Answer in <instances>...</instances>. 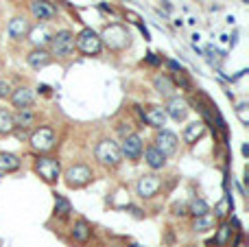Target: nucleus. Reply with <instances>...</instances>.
Returning a JSON list of instances; mask_svg holds the SVG:
<instances>
[{
  "instance_id": "nucleus-33",
  "label": "nucleus",
  "mask_w": 249,
  "mask_h": 247,
  "mask_svg": "<svg viewBox=\"0 0 249 247\" xmlns=\"http://www.w3.org/2000/svg\"><path fill=\"white\" fill-rule=\"evenodd\" d=\"M166 66H168V68H170V70H173V72H179V70H183V68H182V64H179V62H173V59H166Z\"/></svg>"
},
{
  "instance_id": "nucleus-17",
  "label": "nucleus",
  "mask_w": 249,
  "mask_h": 247,
  "mask_svg": "<svg viewBox=\"0 0 249 247\" xmlns=\"http://www.w3.org/2000/svg\"><path fill=\"white\" fill-rule=\"evenodd\" d=\"M29 66L35 68V70H39V68H46L48 64H50V55L46 53L44 49H35L33 53H29Z\"/></svg>"
},
{
  "instance_id": "nucleus-26",
  "label": "nucleus",
  "mask_w": 249,
  "mask_h": 247,
  "mask_svg": "<svg viewBox=\"0 0 249 247\" xmlns=\"http://www.w3.org/2000/svg\"><path fill=\"white\" fill-rule=\"evenodd\" d=\"M212 228H214V219L210 214L197 216L195 225H192V230H195V232H208V230H212Z\"/></svg>"
},
{
  "instance_id": "nucleus-24",
  "label": "nucleus",
  "mask_w": 249,
  "mask_h": 247,
  "mask_svg": "<svg viewBox=\"0 0 249 247\" xmlns=\"http://www.w3.org/2000/svg\"><path fill=\"white\" fill-rule=\"evenodd\" d=\"M13 116H11V112L9 110H4V107H0V133H11L13 132Z\"/></svg>"
},
{
  "instance_id": "nucleus-25",
  "label": "nucleus",
  "mask_w": 249,
  "mask_h": 247,
  "mask_svg": "<svg viewBox=\"0 0 249 247\" xmlns=\"http://www.w3.org/2000/svg\"><path fill=\"white\" fill-rule=\"evenodd\" d=\"M55 212L61 216V219L72 212V206H70V201L64 197V195H55Z\"/></svg>"
},
{
  "instance_id": "nucleus-8",
  "label": "nucleus",
  "mask_w": 249,
  "mask_h": 247,
  "mask_svg": "<svg viewBox=\"0 0 249 247\" xmlns=\"http://www.w3.org/2000/svg\"><path fill=\"white\" fill-rule=\"evenodd\" d=\"M160 186H162L160 177H155V175H142L138 180V195L142 199H151L153 195H157Z\"/></svg>"
},
{
  "instance_id": "nucleus-31",
  "label": "nucleus",
  "mask_w": 249,
  "mask_h": 247,
  "mask_svg": "<svg viewBox=\"0 0 249 247\" xmlns=\"http://www.w3.org/2000/svg\"><path fill=\"white\" fill-rule=\"evenodd\" d=\"M227 206H232V199H230V197H225V199H223V201L216 206V216H225V214H227V212H225Z\"/></svg>"
},
{
  "instance_id": "nucleus-21",
  "label": "nucleus",
  "mask_w": 249,
  "mask_h": 247,
  "mask_svg": "<svg viewBox=\"0 0 249 247\" xmlns=\"http://www.w3.org/2000/svg\"><path fill=\"white\" fill-rule=\"evenodd\" d=\"M203 132H205L203 123H190V125H186V129H183V140H186L188 145H192V142H197L201 136H203Z\"/></svg>"
},
{
  "instance_id": "nucleus-27",
  "label": "nucleus",
  "mask_w": 249,
  "mask_h": 247,
  "mask_svg": "<svg viewBox=\"0 0 249 247\" xmlns=\"http://www.w3.org/2000/svg\"><path fill=\"white\" fill-rule=\"evenodd\" d=\"M188 212H190V214H195V219H197V216L208 214L210 208H208V203H205L203 199H195V201L190 203V208H188Z\"/></svg>"
},
{
  "instance_id": "nucleus-32",
  "label": "nucleus",
  "mask_w": 249,
  "mask_h": 247,
  "mask_svg": "<svg viewBox=\"0 0 249 247\" xmlns=\"http://www.w3.org/2000/svg\"><path fill=\"white\" fill-rule=\"evenodd\" d=\"M7 97H11V85H9V81H0V99Z\"/></svg>"
},
{
  "instance_id": "nucleus-5",
  "label": "nucleus",
  "mask_w": 249,
  "mask_h": 247,
  "mask_svg": "<svg viewBox=\"0 0 249 247\" xmlns=\"http://www.w3.org/2000/svg\"><path fill=\"white\" fill-rule=\"evenodd\" d=\"M87 181H92V171L87 166H83V164L70 166L68 171H66V184H68L70 188H81Z\"/></svg>"
},
{
  "instance_id": "nucleus-36",
  "label": "nucleus",
  "mask_w": 249,
  "mask_h": 247,
  "mask_svg": "<svg viewBox=\"0 0 249 247\" xmlns=\"http://www.w3.org/2000/svg\"><path fill=\"white\" fill-rule=\"evenodd\" d=\"M39 92H42V94H48V92H50V88H48V85H39Z\"/></svg>"
},
{
  "instance_id": "nucleus-29",
  "label": "nucleus",
  "mask_w": 249,
  "mask_h": 247,
  "mask_svg": "<svg viewBox=\"0 0 249 247\" xmlns=\"http://www.w3.org/2000/svg\"><path fill=\"white\" fill-rule=\"evenodd\" d=\"M173 83H177L179 88H183V90H190L192 88V81L188 79V75L183 70H179V72H175V81Z\"/></svg>"
},
{
  "instance_id": "nucleus-6",
  "label": "nucleus",
  "mask_w": 249,
  "mask_h": 247,
  "mask_svg": "<svg viewBox=\"0 0 249 247\" xmlns=\"http://www.w3.org/2000/svg\"><path fill=\"white\" fill-rule=\"evenodd\" d=\"M52 145H55V133H52V129H48V127L35 129L33 136H31V147H33L35 151H39V153L48 151Z\"/></svg>"
},
{
  "instance_id": "nucleus-13",
  "label": "nucleus",
  "mask_w": 249,
  "mask_h": 247,
  "mask_svg": "<svg viewBox=\"0 0 249 247\" xmlns=\"http://www.w3.org/2000/svg\"><path fill=\"white\" fill-rule=\"evenodd\" d=\"M33 92H31L29 88H17L11 92V103L13 107H17V110H29L31 105H33Z\"/></svg>"
},
{
  "instance_id": "nucleus-14",
  "label": "nucleus",
  "mask_w": 249,
  "mask_h": 247,
  "mask_svg": "<svg viewBox=\"0 0 249 247\" xmlns=\"http://www.w3.org/2000/svg\"><path fill=\"white\" fill-rule=\"evenodd\" d=\"M31 14L37 20H50L55 16V7L48 0H35V2H31Z\"/></svg>"
},
{
  "instance_id": "nucleus-7",
  "label": "nucleus",
  "mask_w": 249,
  "mask_h": 247,
  "mask_svg": "<svg viewBox=\"0 0 249 247\" xmlns=\"http://www.w3.org/2000/svg\"><path fill=\"white\" fill-rule=\"evenodd\" d=\"M35 171H37L39 177H44L46 181H57L61 166L55 158H39L37 162H35Z\"/></svg>"
},
{
  "instance_id": "nucleus-1",
  "label": "nucleus",
  "mask_w": 249,
  "mask_h": 247,
  "mask_svg": "<svg viewBox=\"0 0 249 247\" xmlns=\"http://www.w3.org/2000/svg\"><path fill=\"white\" fill-rule=\"evenodd\" d=\"M99 37H100V42H105L112 50H125L131 42L129 31H127L125 27H120V24H109V27H105L103 35H99Z\"/></svg>"
},
{
  "instance_id": "nucleus-12",
  "label": "nucleus",
  "mask_w": 249,
  "mask_h": 247,
  "mask_svg": "<svg viewBox=\"0 0 249 247\" xmlns=\"http://www.w3.org/2000/svg\"><path fill=\"white\" fill-rule=\"evenodd\" d=\"M164 112L170 116V118L183 120V118H186V114H188V103L183 101V99H179V97H173L168 101V105L164 107Z\"/></svg>"
},
{
  "instance_id": "nucleus-19",
  "label": "nucleus",
  "mask_w": 249,
  "mask_h": 247,
  "mask_svg": "<svg viewBox=\"0 0 249 247\" xmlns=\"http://www.w3.org/2000/svg\"><path fill=\"white\" fill-rule=\"evenodd\" d=\"M20 168V158L13 153H0V175H7Z\"/></svg>"
},
{
  "instance_id": "nucleus-4",
  "label": "nucleus",
  "mask_w": 249,
  "mask_h": 247,
  "mask_svg": "<svg viewBox=\"0 0 249 247\" xmlns=\"http://www.w3.org/2000/svg\"><path fill=\"white\" fill-rule=\"evenodd\" d=\"M50 46H52V53L59 55V57H70L74 53V35L70 31H57L52 33L50 37Z\"/></svg>"
},
{
  "instance_id": "nucleus-18",
  "label": "nucleus",
  "mask_w": 249,
  "mask_h": 247,
  "mask_svg": "<svg viewBox=\"0 0 249 247\" xmlns=\"http://www.w3.org/2000/svg\"><path fill=\"white\" fill-rule=\"evenodd\" d=\"M144 160H147V164L151 168H162L166 166V155L162 153L160 149H155V147H149L147 151H144Z\"/></svg>"
},
{
  "instance_id": "nucleus-22",
  "label": "nucleus",
  "mask_w": 249,
  "mask_h": 247,
  "mask_svg": "<svg viewBox=\"0 0 249 247\" xmlns=\"http://www.w3.org/2000/svg\"><path fill=\"white\" fill-rule=\"evenodd\" d=\"M35 123V114L31 110H17V114L13 116V125L20 129H26Z\"/></svg>"
},
{
  "instance_id": "nucleus-10",
  "label": "nucleus",
  "mask_w": 249,
  "mask_h": 247,
  "mask_svg": "<svg viewBox=\"0 0 249 247\" xmlns=\"http://www.w3.org/2000/svg\"><path fill=\"white\" fill-rule=\"evenodd\" d=\"M120 153L127 155L129 160H138L140 155H142V140H140V136L129 133V136L125 138V142H122V147H120Z\"/></svg>"
},
{
  "instance_id": "nucleus-16",
  "label": "nucleus",
  "mask_w": 249,
  "mask_h": 247,
  "mask_svg": "<svg viewBox=\"0 0 249 247\" xmlns=\"http://www.w3.org/2000/svg\"><path fill=\"white\" fill-rule=\"evenodd\" d=\"M29 22H26L24 18H13L11 22H9V35L13 37V40H22V37L29 35Z\"/></svg>"
},
{
  "instance_id": "nucleus-11",
  "label": "nucleus",
  "mask_w": 249,
  "mask_h": 247,
  "mask_svg": "<svg viewBox=\"0 0 249 247\" xmlns=\"http://www.w3.org/2000/svg\"><path fill=\"white\" fill-rule=\"evenodd\" d=\"M155 142H157L155 149H160L164 155L175 153V151H177V136H175V133H170V132H164V129H162V132L157 133Z\"/></svg>"
},
{
  "instance_id": "nucleus-23",
  "label": "nucleus",
  "mask_w": 249,
  "mask_h": 247,
  "mask_svg": "<svg viewBox=\"0 0 249 247\" xmlns=\"http://www.w3.org/2000/svg\"><path fill=\"white\" fill-rule=\"evenodd\" d=\"M52 37V33L48 31V27H37L35 31H31V42H33L35 46H39L42 49L44 44H48Z\"/></svg>"
},
{
  "instance_id": "nucleus-37",
  "label": "nucleus",
  "mask_w": 249,
  "mask_h": 247,
  "mask_svg": "<svg viewBox=\"0 0 249 247\" xmlns=\"http://www.w3.org/2000/svg\"><path fill=\"white\" fill-rule=\"evenodd\" d=\"M131 247H140V245H131Z\"/></svg>"
},
{
  "instance_id": "nucleus-9",
  "label": "nucleus",
  "mask_w": 249,
  "mask_h": 247,
  "mask_svg": "<svg viewBox=\"0 0 249 247\" xmlns=\"http://www.w3.org/2000/svg\"><path fill=\"white\" fill-rule=\"evenodd\" d=\"M142 120L147 125H151V127H157L162 129L166 125V112L164 107H157V105H149L147 110L142 112Z\"/></svg>"
},
{
  "instance_id": "nucleus-35",
  "label": "nucleus",
  "mask_w": 249,
  "mask_h": 247,
  "mask_svg": "<svg viewBox=\"0 0 249 247\" xmlns=\"http://www.w3.org/2000/svg\"><path fill=\"white\" fill-rule=\"evenodd\" d=\"M147 64H151V66H157V64H160V57H155L153 53H149L147 55Z\"/></svg>"
},
{
  "instance_id": "nucleus-28",
  "label": "nucleus",
  "mask_w": 249,
  "mask_h": 247,
  "mask_svg": "<svg viewBox=\"0 0 249 247\" xmlns=\"http://www.w3.org/2000/svg\"><path fill=\"white\" fill-rule=\"evenodd\" d=\"M230 234H232V228L230 225H221L218 228V232H216V241L214 243H218V245H227V241H230Z\"/></svg>"
},
{
  "instance_id": "nucleus-30",
  "label": "nucleus",
  "mask_w": 249,
  "mask_h": 247,
  "mask_svg": "<svg viewBox=\"0 0 249 247\" xmlns=\"http://www.w3.org/2000/svg\"><path fill=\"white\" fill-rule=\"evenodd\" d=\"M236 114H238L240 123H243V125H247V123H249V114H247V103H238V105H236Z\"/></svg>"
},
{
  "instance_id": "nucleus-3",
  "label": "nucleus",
  "mask_w": 249,
  "mask_h": 247,
  "mask_svg": "<svg viewBox=\"0 0 249 247\" xmlns=\"http://www.w3.org/2000/svg\"><path fill=\"white\" fill-rule=\"evenodd\" d=\"M122 153H120V147L116 145L114 140H100L96 145V160L105 166H116L120 162Z\"/></svg>"
},
{
  "instance_id": "nucleus-20",
  "label": "nucleus",
  "mask_w": 249,
  "mask_h": 247,
  "mask_svg": "<svg viewBox=\"0 0 249 247\" xmlns=\"http://www.w3.org/2000/svg\"><path fill=\"white\" fill-rule=\"evenodd\" d=\"M153 85H155L157 94H162V97H170V94H173V90H175L173 79H170V77H166V75H157L155 79H153Z\"/></svg>"
},
{
  "instance_id": "nucleus-2",
  "label": "nucleus",
  "mask_w": 249,
  "mask_h": 247,
  "mask_svg": "<svg viewBox=\"0 0 249 247\" xmlns=\"http://www.w3.org/2000/svg\"><path fill=\"white\" fill-rule=\"evenodd\" d=\"M74 44L79 46V50H81L83 55H99L100 49H103V42H100L99 33L92 31V29H83L81 33L77 35V40H74Z\"/></svg>"
},
{
  "instance_id": "nucleus-15",
  "label": "nucleus",
  "mask_w": 249,
  "mask_h": 247,
  "mask_svg": "<svg viewBox=\"0 0 249 247\" xmlns=\"http://www.w3.org/2000/svg\"><path fill=\"white\" fill-rule=\"evenodd\" d=\"M90 236H92L90 223H87V221H83V219L74 221V225H72V238H74V241H77V243H87V241H90Z\"/></svg>"
},
{
  "instance_id": "nucleus-34",
  "label": "nucleus",
  "mask_w": 249,
  "mask_h": 247,
  "mask_svg": "<svg viewBox=\"0 0 249 247\" xmlns=\"http://www.w3.org/2000/svg\"><path fill=\"white\" fill-rule=\"evenodd\" d=\"M173 210H175V214H177V216H186V214H188V212H186V206H182V203H175Z\"/></svg>"
}]
</instances>
